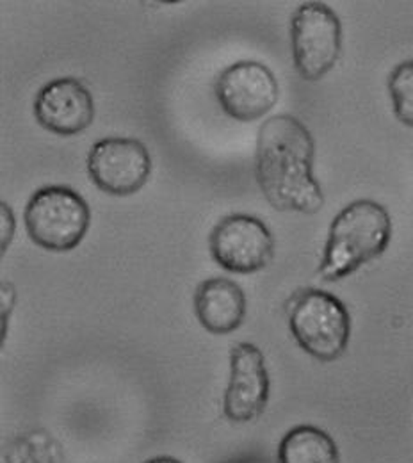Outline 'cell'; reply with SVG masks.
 Masks as SVG:
<instances>
[{"label": "cell", "instance_id": "obj_1", "mask_svg": "<svg viewBox=\"0 0 413 463\" xmlns=\"http://www.w3.org/2000/svg\"><path fill=\"white\" fill-rule=\"evenodd\" d=\"M314 156V137L297 118L277 115L264 121L255 148V178L277 211L315 214L323 209Z\"/></svg>", "mask_w": 413, "mask_h": 463}, {"label": "cell", "instance_id": "obj_2", "mask_svg": "<svg viewBox=\"0 0 413 463\" xmlns=\"http://www.w3.org/2000/svg\"><path fill=\"white\" fill-rule=\"evenodd\" d=\"M392 239L389 211L374 200H354L332 222L319 277L337 282L385 253Z\"/></svg>", "mask_w": 413, "mask_h": 463}, {"label": "cell", "instance_id": "obj_3", "mask_svg": "<svg viewBox=\"0 0 413 463\" xmlns=\"http://www.w3.org/2000/svg\"><path fill=\"white\" fill-rule=\"evenodd\" d=\"M289 328L297 346L319 362L339 360L350 345L352 316L348 307L326 290H296L286 303Z\"/></svg>", "mask_w": 413, "mask_h": 463}, {"label": "cell", "instance_id": "obj_4", "mask_svg": "<svg viewBox=\"0 0 413 463\" xmlns=\"http://www.w3.org/2000/svg\"><path fill=\"white\" fill-rule=\"evenodd\" d=\"M23 222L31 241L40 248L71 251L88 233L91 211L77 191L66 185H47L29 198Z\"/></svg>", "mask_w": 413, "mask_h": 463}, {"label": "cell", "instance_id": "obj_5", "mask_svg": "<svg viewBox=\"0 0 413 463\" xmlns=\"http://www.w3.org/2000/svg\"><path fill=\"white\" fill-rule=\"evenodd\" d=\"M291 47L296 71L303 80L323 79L341 58L343 25L323 2L301 4L291 18Z\"/></svg>", "mask_w": 413, "mask_h": 463}, {"label": "cell", "instance_id": "obj_6", "mask_svg": "<svg viewBox=\"0 0 413 463\" xmlns=\"http://www.w3.org/2000/svg\"><path fill=\"white\" fill-rule=\"evenodd\" d=\"M212 259L227 271L249 275L269 266L275 255V237L255 216H225L209 235Z\"/></svg>", "mask_w": 413, "mask_h": 463}, {"label": "cell", "instance_id": "obj_7", "mask_svg": "<svg viewBox=\"0 0 413 463\" xmlns=\"http://www.w3.org/2000/svg\"><path fill=\"white\" fill-rule=\"evenodd\" d=\"M88 174L100 191L113 196H130L148 182L152 157L137 139L106 137L91 146Z\"/></svg>", "mask_w": 413, "mask_h": 463}, {"label": "cell", "instance_id": "obj_8", "mask_svg": "<svg viewBox=\"0 0 413 463\" xmlns=\"http://www.w3.org/2000/svg\"><path fill=\"white\" fill-rule=\"evenodd\" d=\"M221 109L248 123L268 115L280 97L275 73L258 61H237L225 68L214 86Z\"/></svg>", "mask_w": 413, "mask_h": 463}, {"label": "cell", "instance_id": "obj_9", "mask_svg": "<svg viewBox=\"0 0 413 463\" xmlns=\"http://www.w3.org/2000/svg\"><path fill=\"white\" fill-rule=\"evenodd\" d=\"M269 400V373L262 351L249 343L230 349V382L223 398L229 420L244 424L258 419Z\"/></svg>", "mask_w": 413, "mask_h": 463}, {"label": "cell", "instance_id": "obj_10", "mask_svg": "<svg viewBox=\"0 0 413 463\" xmlns=\"http://www.w3.org/2000/svg\"><path fill=\"white\" fill-rule=\"evenodd\" d=\"M36 121L58 136H75L95 119V102L88 88L75 77H61L45 84L34 100Z\"/></svg>", "mask_w": 413, "mask_h": 463}, {"label": "cell", "instance_id": "obj_11", "mask_svg": "<svg viewBox=\"0 0 413 463\" xmlns=\"http://www.w3.org/2000/svg\"><path fill=\"white\" fill-rule=\"evenodd\" d=\"M194 314L200 325L212 335H229L242 325L246 296L234 280L214 277L194 290Z\"/></svg>", "mask_w": 413, "mask_h": 463}, {"label": "cell", "instance_id": "obj_12", "mask_svg": "<svg viewBox=\"0 0 413 463\" xmlns=\"http://www.w3.org/2000/svg\"><path fill=\"white\" fill-rule=\"evenodd\" d=\"M277 463H341V453L324 430L301 424L284 435Z\"/></svg>", "mask_w": 413, "mask_h": 463}, {"label": "cell", "instance_id": "obj_13", "mask_svg": "<svg viewBox=\"0 0 413 463\" xmlns=\"http://www.w3.org/2000/svg\"><path fill=\"white\" fill-rule=\"evenodd\" d=\"M389 95L396 118L413 128V59L399 62L389 75Z\"/></svg>", "mask_w": 413, "mask_h": 463}, {"label": "cell", "instance_id": "obj_14", "mask_svg": "<svg viewBox=\"0 0 413 463\" xmlns=\"http://www.w3.org/2000/svg\"><path fill=\"white\" fill-rule=\"evenodd\" d=\"M2 253L5 251V248L9 246L11 239H13V233H14V216H13V211L7 203L2 202Z\"/></svg>", "mask_w": 413, "mask_h": 463}, {"label": "cell", "instance_id": "obj_15", "mask_svg": "<svg viewBox=\"0 0 413 463\" xmlns=\"http://www.w3.org/2000/svg\"><path fill=\"white\" fill-rule=\"evenodd\" d=\"M145 463H182L174 457H157V458H152V460H146Z\"/></svg>", "mask_w": 413, "mask_h": 463}, {"label": "cell", "instance_id": "obj_16", "mask_svg": "<svg viewBox=\"0 0 413 463\" xmlns=\"http://www.w3.org/2000/svg\"><path fill=\"white\" fill-rule=\"evenodd\" d=\"M236 463H268V462H262V460H253V458H248V460H242V462H236Z\"/></svg>", "mask_w": 413, "mask_h": 463}]
</instances>
